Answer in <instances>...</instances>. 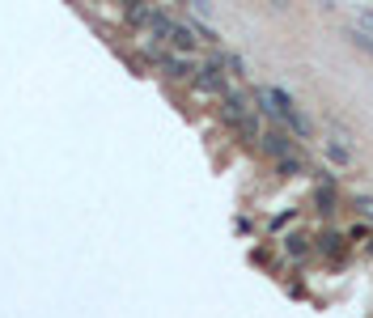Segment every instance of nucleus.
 Masks as SVG:
<instances>
[{"instance_id": "f257e3e1", "label": "nucleus", "mask_w": 373, "mask_h": 318, "mask_svg": "<svg viewBox=\"0 0 373 318\" xmlns=\"http://www.w3.org/2000/svg\"><path fill=\"white\" fill-rule=\"evenodd\" d=\"M254 102H259L272 119H280L284 128H293V132H301V136L310 132V119L297 111V102H293L284 89H259V93H254Z\"/></svg>"}, {"instance_id": "f03ea898", "label": "nucleus", "mask_w": 373, "mask_h": 318, "mask_svg": "<svg viewBox=\"0 0 373 318\" xmlns=\"http://www.w3.org/2000/svg\"><path fill=\"white\" fill-rule=\"evenodd\" d=\"M360 26H369V30H373V9H360Z\"/></svg>"}]
</instances>
